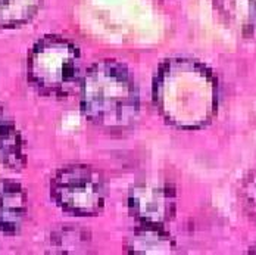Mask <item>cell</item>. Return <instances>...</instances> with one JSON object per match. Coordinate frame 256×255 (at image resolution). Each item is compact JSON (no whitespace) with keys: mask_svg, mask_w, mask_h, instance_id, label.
<instances>
[{"mask_svg":"<svg viewBox=\"0 0 256 255\" xmlns=\"http://www.w3.org/2000/svg\"><path fill=\"white\" fill-rule=\"evenodd\" d=\"M215 77L193 59H170L154 80V101L168 123L180 128H202L216 109Z\"/></svg>","mask_w":256,"mask_h":255,"instance_id":"6da1fadb","label":"cell"},{"mask_svg":"<svg viewBox=\"0 0 256 255\" xmlns=\"http://www.w3.org/2000/svg\"><path fill=\"white\" fill-rule=\"evenodd\" d=\"M81 108L92 123L106 130L131 127L138 118L140 101L127 67L112 59L94 64L81 80Z\"/></svg>","mask_w":256,"mask_h":255,"instance_id":"7a4b0ae2","label":"cell"},{"mask_svg":"<svg viewBox=\"0 0 256 255\" xmlns=\"http://www.w3.org/2000/svg\"><path fill=\"white\" fill-rule=\"evenodd\" d=\"M28 71L31 80L44 92L68 95L81 83V55L70 40L48 36L32 48Z\"/></svg>","mask_w":256,"mask_h":255,"instance_id":"3957f363","label":"cell"},{"mask_svg":"<svg viewBox=\"0 0 256 255\" xmlns=\"http://www.w3.org/2000/svg\"><path fill=\"white\" fill-rule=\"evenodd\" d=\"M56 204L77 215H93L102 211L106 187L102 176L87 165H68L52 180Z\"/></svg>","mask_w":256,"mask_h":255,"instance_id":"277c9868","label":"cell"},{"mask_svg":"<svg viewBox=\"0 0 256 255\" xmlns=\"http://www.w3.org/2000/svg\"><path fill=\"white\" fill-rule=\"evenodd\" d=\"M128 209L142 224L162 226L174 211V196L165 186L143 183L131 189Z\"/></svg>","mask_w":256,"mask_h":255,"instance_id":"5b68a950","label":"cell"},{"mask_svg":"<svg viewBox=\"0 0 256 255\" xmlns=\"http://www.w3.org/2000/svg\"><path fill=\"white\" fill-rule=\"evenodd\" d=\"M28 202L24 187L20 183L0 181V231L16 234L26 218Z\"/></svg>","mask_w":256,"mask_h":255,"instance_id":"8992f818","label":"cell"},{"mask_svg":"<svg viewBox=\"0 0 256 255\" xmlns=\"http://www.w3.org/2000/svg\"><path fill=\"white\" fill-rule=\"evenodd\" d=\"M0 162L8 168L26 165L24 140L14 118L0 106Z\"/></svg>","mask_w":256,"mask_h":255,"instance_id":"52a82bcc","label":"cell"},{"mask_svg":"<svg viewBox=\"0 0 256 255\" xmlns=\"http://www.w3.org/2000/svg\"><path fill=\"white\" fill-rule=\"evenodd\" d=\"M172 249L170 236L154 224H142L127 240V251L131 254H171Z\"/></svg>","mask_w":256,"mask_h":255,"instance_id":"ba28073f","label":"cell"},{"mask_svg":"<svg viewBox=\"0 0 256 255\" xmlns=\"http://www.w3.org/2000/svg\"><path fill=\"white\" fill-rule=\"evenodd\" d=\"M220 12L230 24L248 34L256 26V0H215Z\"/></svg>","mask_w":256,"mask_h":255,"instance_id":"9c48e42d","label":"cell"},{"mask_svg":"<svg viewBox=\"0 0 256 255\" xmlns=\"http://www.w3.org/2000/svg\"><path fill=\"white\" fill-rule=\"evenodd\" d=\"M42 0H0V26H20L36 17Z\"/></svg>","mask_w":256,"mask_h":255,"instance_id":"30bf717a","label":"cell"},{"mask_svg":"<svg viewBox=\"0 0 256 255\" xmlns=\"http://www.w3.org/2000/svg\"><path fill=\"white\" fill-rule=\"evenodd\" d=\"M52 243L58 252H82L88 248V236H84L80 230L64 229L52 237Z\"/></svg>","mask_w":256,"mask_h":255,"instance_id":"8fae6325","label":"cell"},{"mask_svg":"<svg viewBox=\"0 0 256 255\" xmlns=\"http://www.w3.org/2000/svg\"><path fill=\"white\" fill-rule=\"evenodd\" d=\"M243 195H244V206L250 212V215L256 217V174L252 177H248L243 186Z\"/></svg>","mask_w":256,"mask_h":255,"instance_id":"7c38bea8","label":"cell"},{"mask_svg":"<svg viewBox=\"0 0 256 255\" xmlns=\"http://www.w3.org/2000/svg\"><path fill=\"white\" fill-rule=\"evenodd\" d=\"M250 252H256V248H252V249H250Z\"/></svg>","mask_w":256,"mask_h":255,"instance_id":"4fadbf2b","label":"cell"}]
</instances>
